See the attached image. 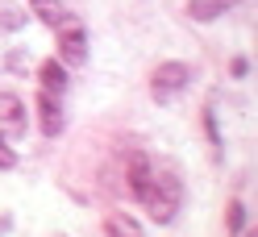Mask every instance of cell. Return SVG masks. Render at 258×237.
Returning a JSON list of instances; mask_svg holds the SVG:
<instances>
[{"mask_svg":"<svg viewBox=\"0 0 258 237\" xmlns=\"http://www.w3.org/2000/svg\"><path fill=\"white\" fill-rule=\"evenodd\" d=\"M104 233L108 237H142V225H138L134 216H125V212H112L104 220Z\"/></svg>","mask_w":258,"mask_h":237,"instance_id":"ba28073f","label":"cell"},{"mask_svg":"<svg viewBox=\"0 0 258 237\" xmlns=\"http://www.w3.org/2000/svg\"><path fill=\"white\" fill-rule=\"evenodd\" d=\"M241 225H246V208H241V200H233L229 204V229L241 233Z\"/></svg>","mask_w":258,"mask_h":237,"instance_id":"30bf717a","label":"cell"},{"mask_svg":"<svg viewBox=\"0 0 258 237\" xmlns=\"http://www.w3.org/2000/svg\"><path fill=\"white\" fill-rule=\"evenodd\" d=\"M13 167H17V150L0 137V171H13Z\"/></svg>","mask_w":258,"mask_h":237,"instance_id":"8fae6325","label":"cell"},{"mask_svg":"<svg viewBox=\"0 0 258 237\" xmlns=\"http://www.w3.org/2000/svg\"><path fill=\"white\" fill-rule=\"evenodd\" d=\"M138 200L146 204V212L158 220V225H167V220H175V212H179V204H183V187H179L175 175H158V171H150V179L138 192Z\"/></svg>","mask_w":258,"mask_h":237,"instance_id":"6da1fadb","label":"cell"},{"mask_svg":"<svg viewBox=\"0 0 258 237\" xmlns=\"http://www.w3.org/2000/svg\"><path fill=\"white\" fill-rule=\"evenodd\" d=\"M38 75H42V92H58V96H62V88H67V71L58 67V58H46Z\"/></svg>","mask_w":258,"mask_h":237,"instance_id":"52a82bcc","label":"cell"},{"mask_svg":"<svg viewBox=\"0 0 258 237\" xmlns=\"http://www.w3.org/2000/svg\"><path fill=\"white\" fill-rule=\"evenodd\" d=\"M237 5L241 0H191L187 13H191V21H213V17H221V13H229Z\"/></svg>","mask_w":258,"mask_h":237,"instance_id":"5b68a950","label":"cell"},{"mask_svg":"<svg viewBox=\"0 0 258 237\" xmlns=\"http://www.w3.org/2000/svg\"><path fill=\"white\" fill-rule=\"evenodd\" d=\"M187 79H191V71L183 67V62H163V67L154 71V84H150L154 100H171V96H179V92L187 88Z\"/></svg>","mask_w":258,"mask_h":237,"instance_id":"7a4b0ae2","label":"cell"},{"mask_svg":"<svg viewBox=\"0 0 258 237\" xmlns=\"http://www.w3.org/2000/svg\"><path fill=\"white\" fill-rule=\"evenodd\" d=\"M38 113H42V133L46 137H58L62 133V108L54 100V92H42V96H38Z\"/></svg>","mask_w":258,"mask_h":237,"instance_id":"277c9868","label":"cell"},{"mask_svg":"<svg viewBox=\"0 0 258 237\" xmlns=\"http://www.w3.org/2000/svg\"><path fill=\"white\" fill-rule=\"evenodd\" d=\"M58 58L62 62H71V67H79V62L88 58V34H84V25L79 21H62V29H58Z\"/></svg>","mask_w":258,"mask_h":237,"instance_id":"3957f363","label":"cell"},{"mask_svg":"<svg viewBox=\"0 0 258 237\" xmlns=\"http://www.w3.org/2000/svg\"><path fill=\"white\" fill-rule=\"evenodd\" d=\"M0 121L13 125V129H21V125H25V104H21V96L0 92Z\"/></svg>","mask_w":258,"mask_h":237,"instance_id":"8992f818","label":"cell"},{"mask_svg":"<svg viewBox=\"0 0 258 237\" xmlns=\"http://www.w3.org/2000/svg\"><path fill=\"white\" fill-rule=\"evenodd\" d=\"M34 5V13L46 21V25H58V21H67V13H62V0H29Z\"/></svg>","mask_w":258,"mask_h":237,"instance_id":"9c48e42d","label":"cell"}]
</instances>
